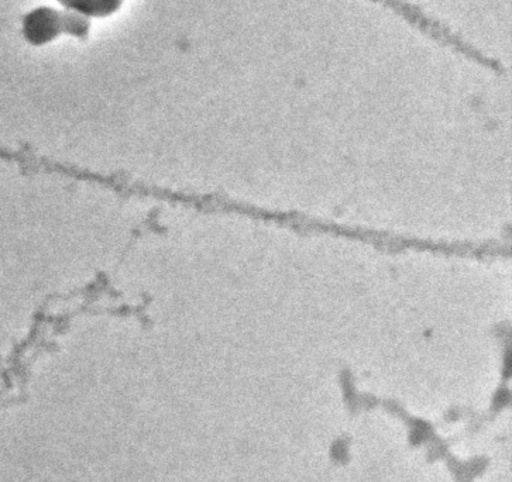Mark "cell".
<instances>
[{
    "label": "cell",
    "instance_id": "6da1fadb",
    "mask_svg": "<svg viewBox=\"0 0 512 482\" xmlns=\"http://www.w3.org/2000/svg\"><path fill=\"white\" fill-rule=\"evenodd\" d=\"M65 6L91 16H105L115 12L122 0H60Z\"/></svg>",
    "mask_w": 512,
    "mask_h": 482
}]
</instances>
